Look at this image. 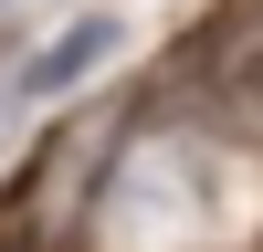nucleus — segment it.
<instances>
[{
  "label": "nucleus",
  "instance_id": "1",
  "mask_svg": "<svg viewBox=\"0 0 263 252\" xmlns=\"http://www.w3.org/2000/svg\"><path fill=\"white\" fill-rule=\"evenodd\" d=\"M116 42H126V21H116V11H84L74 32H53V42H42V53L21 63L11 84H0V137H11L21 116H42V105H63V95H74V84L105 63V53H116Z\"/></svg>",
  "mask_w": 263,
  "mask_h": 252
}]
</instances>
